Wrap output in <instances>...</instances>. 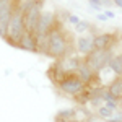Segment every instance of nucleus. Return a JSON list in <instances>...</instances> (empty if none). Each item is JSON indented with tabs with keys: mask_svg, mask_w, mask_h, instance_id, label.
I'll list each match as a JSON object with an SVG mask.
<instances>
[{
	"mask_svg": "<svg viewBox=\"0 0 122 122\" xmlns=\"http://www.w3.org/2000/svg\"><path fill=\"white\" fill-rule=\"evenodd\" d=\"M73 51H75V39L62 26L52 31L46 38H38V52L54 60H62L65 57H70Z\"/></svg>",
	"mask_w": 122,
	"mask_h": 122,
	"instance_id": "nucleus-1",
	"label": "nucleus"
},
{
	"mask_svg": "<svg viewBox=\"0 0 122 122\" xmlns=\"http://www.w3.org/2000/svg\"><path fill=\"white\" fill-rule=\"evenodd\" d=\"M20 3L21 2H18L13 8V13H11V18H10V23H8V29H7V36H5V41L13 47H18L20 41H21L25 31H26L25 21H23V11L20 8Z\"/></svg>",
	"mask_w": 122,
	"mask_h": 122,
	"instance_id": "nucleus-2",
	"label": "nucleus"
},
{
	"mask_svg": "<svg viewBox=\"0 0 122 122\" xmlns=\"http://www.w3.org/2000/svg\"><path fill=\"white\" fill-rule=\"evenodd\" d=\"M112 57H114L112 49H109V51L94 49L93 52H90L88 56L83 57V60H85V64L90 67L93 72L101 73L104 68H107V65H109V62H111V59H112Z\"/></svg>",
	"mask_w": 122,
	"mask_h": 122,
	"instance_id": "nucleus-3",
	"label": "nucleus"
},
{
	"mask_svg": "<svg viewBox=\"0 0 122 122\" xmlns=\"http://www.w3.org/2000/svg\"><path fill=\"white\" fill-rule=\"evenodd\" d=\"M57 28H60L57 13L56 11H51V10H44L38 21V25H36L34 34H36V38H46L52 31H56Z\"/></svg>",
	"mask_w": 122,
	"mask_h": 122,
	"instance_id": "nucleus-4",
	"label": "nucleus"
},
{
	"mask_svg": "<svg viewBox=\"0 0 122 122\" xmlns=\"http://www.w3.org/2000/svg\"><path fill=\"white\" fill-rule=\"evenodd\" d=\"M62 93L68 94V96H72V98H75L78 93H81L85 88H86V85L78 78L76 73H67L64 78H62V81L59 83L57 86Z\"/></svg>",
	"mask_w": 122,
	"mask_h": 122,
	"instance_id": "nucleus-5",
	"label": "nucleus"
},
{
	"mask_svg": "<svg viewBox=\"0 0 122 122\" xmlns=\"http://www.w3.org/2000/svg\"><path fill=\"white\" fill-rule=\"evenodd\" d=\"M117 33H99L93 36V44L94 49H101V51H109L117 44Z\"/></svg>",
	"mask_w": 122,
	"mask_h": 122,
	"instance_id": "nucleus-6",
	"label": "nucleus"
},
{
	"mask_svg": "<svg viewBox=\"0 0 122 122\" xmlns=\"http://www.w3.org/2000/svg\"><path fill=\"white\" fill-rule=\"evenodd\" d=\"M75 51L81 56H88L90 52L94 51V44H93V36L90 34H83L75 41Z\"/></svg>",
	"mask_w": 122,
	"mask_h": 122,
	"instance_id": "nucleus-7",
	"label": "nucleus"
},
{
	"mask_svg": "<svg viewBox=\"0 0 122 122\" xmlns=\"http://www.w3.org/2000/svg\"><path fill=\"white\" fill-rule=\"evenodd\" d=\"M18 47L21 51H26V52H38V38H36V34L31 33V31H25Z\"/></svg>",
	"mask_w": 122,
	"mask_h": 122,
	"instance_id": "nucleus-8",
	"label": "nucleus"
},
{
	"mask_svg": "<svg viewBox=\"0 0 122 122\" xmlns=\"http://www.w3.org/2000/svg\"><path fill=\"white\" fill-rule=\"evenodd\" d=\"M65 75H67V72H65V68L62 67L60 60H56L52 65L49 67V70H47V76H49V80L56 85V86H59V83L62 81V78H64Z\"/></svg>",
	"mask_w": 122,
	"mask_h": 122,
	"instance_id": "nucleus-9",
	"label": "nucleus"
},
{
	"mask_svg": "<svg viewBox=\"0 0 122 122\" xmlns=\"http://www.w3.org/2000/svg\"><path fill=\"white\" fill-rule=\"evenodd\" d=\"M106 88H107V91L119 101V99L122 98V76H116V78H112Z\"/></svg>",
	"mask_w": 122,
	"mask_h": 122,
	"instance_id": "nucleus-10",
	"label": "nucleus"
},
{
	"mask_svg": "<svg viewBox=\"0 0 122 122\" xmlns=\"http://www.w3.org/2000/svg\"><path fill=\"white\" fill-rule=\"evenodd\" d=\"M107 68H109L116 76H122V54L114 56L112 59H111V62H109Z\"/></svg>",
	"mask_w": 122,
	"mask_h": 122,
	"instance_id": "nucleus-11",
	"label": "nucleus"
},
{
	"mask_svg": "<svg viewBox=\"0 0 122 122\" xmlns=\"http://www.w3.org/2000/svg\"><path fill=\"white\" fill-rule=\"evenodd\" d=\"M72 119H76L75 107H65V109H60L56 114V121H72Z\"/></svg>",
	"mask_w": 122,
	"mask_h": 122,
	"instance_id": "nucleus-12",
	"label": "nucleus"
},
{
	"mask_svg": "<svg viewBox=\"0 0 122 122\" xmlns=\"http://www.w3.org/2000/svg\"><path fill=\"white\" fill-rule=\"evenodd\" d=\"M73 99H75L80 106H86V104H90V99H91V88H90V86H86L81 93L76 94Z\"/></svg>",
	"mask_w": 122,
	"mask_h": 122,
	"instance_id": "nucleus-13",
	"label": "nucleus"
},
{
	"mask_svg": "<svg viewBox=\"0 0 122 122\" xmlns=\"http://www.w3.org/2000/svg\"><path fill=\"white\" fill-rule=\"evenodd\" d=\"M91 29V23L90 21H85V20H81L78 25H75V33L76 34H85V33H88Z\"/></svg>",
	"mask_w": 122,
	"mask_h": 122,
	"instance_id": "nucleus-14",
	"label": "nucleus"
},
{
	"mask_svg": "<svg viewBox=\"0 0 122 122\" xmlns=\"http://www.w3.org/2000/svg\"><path fill=\"white\" fill-rule=\"evenodd\" d=\"M96 114H98V116H99L101 119H104V121H107V119H109V117H111V116H112L114 112L111 111V109H107L106 106H103V104H101V106H99V107L96 109Z\"/></svg>",
	"mask_w": 122,
	"mask_h": 122,
	"instance_id": "nucleus-15",
	"label": "nucleus"
},
{
	"mask_svg": "<svg viewBox=\"0 0 122 122\" xmlns=\"http://www.w3.org/2000/svg\"><path fill=\"white\" fill-rule=\"evenodd\" d=\"M106 122H122V111H121V109H117V111H116V112H114Z\"/></svg>",
	"mask_w": 122,
	"mask_h": 122,
	"instance_id": "nucleus-16",
	"label": "nucleus"
},
{
	"mask_svg": "<svg viewBox=\"0 0 122 122\" xmlns=\"http://www.w3.org/2000/svg\"><path fill=\"white\" fill-rule=\"evenodd\" d=\"M67 16H68V18H67V21H68L70 25H73V26H75V25H78V23L81 21V18H80L78 15H67Z\"/></svg>",
	"mask_w": 122,
	"mask_h": 122,
	"instance_id": "nucleus-17",
	"label": "nucleus"
},
{
	"mask_svg": "<svg viewBox=\"0 0 122 122\" xmlns=\"http://www.w3.org/2000/svg\"><path fill=\"white\" fill-rule=\"evenodd\" d=\"M88 3H90V7L96 11H101L103 7H101V3H99V0H88Z\"/></svg>",
	"mask_w": 122,
	"mask_h": 122,
	"instance_id": "nucleus-18",
	"label": "nucleus"
},
{
	"mask_svg": "<svg viewBox=\"0 0 122 122\" xmlns=\"http://www.w3.org/2000/svg\"><path fill=\"white\" fill-rule=\"evenodd\" d=\"M99 3H101V7L104 10H109V7H114L112 0H99Z\"/></svg>",
	"mask_w": 122,
	"mask_h": 122,
	"instance_id": "nucleus-19",
	"label": "nucleus"
},
{
	"mask_svg": "<svg viewBox=\"0 0 122 122\" xmlns=\"http://www.w3.org/2000/svg\"><path fill=\"white\" fill-rule=\"evenodd\" d=\"M103 15H104V16H106L107 20H109V18H114V16H116V15H114V11H111V10H104Z\"/></svg>",
	"mask_w": 122,
	"mask_h": 122,
	"instance_id": "nucleus-20",
	"label": "nucleus"
},
{
	"mask_svg": "<svg viewBox=\"0 0 122 122\" xmlns=\"http://www.w3.org/2000/svg\"><path fill=\"white\" fill-rule=\"evenodd\" d=\"M114 7H119V8H122V0H112Z\"/></svg>",
	"mask_w": 122,
	"mask_h": 122,
	"instance_id": "nucleus-21",
	"label": "nucleus"
},
{
	"mask_svg": "<svg viewBox=\"0 0 122 122\" xmlns=\"http://www.w3.org/2000/svg\"><path fill=\"white\" fill-rule=\"evenodd\" d=\"M96 18L99 20V21H106V20H107V18H106V16L103 15V13H98V16H96Z\"/></svg>",
	"mask_w": 122,
	"mask_h": 122,
	"instance_id": "nucleus-22",
	"label": "nucleus"
},
{
	"mask_svg": "<svg viewBox=\"0 0 122 122\" xmlns=\"http://www.w3.org/2000/svg\"><path fill=\"white\" fill-rule=\"evenodd\" d=\"M56 122H83V121H78V119H72V121H56Z\"/></svg>",
	"mask_w": 122,
	"mask_h": 122,
	"instance_id": "nucleus-23",
	"label": "nucleus"
},
{
	"mask_svg": "<svg viewBox=\"0 0 122 122\" xmlns=\"http://www.w3.org/2000/svg\"><path fill=\"white\" fill-rule=\"evenodd\" d=\"M117 103H119V109H121V111H122V98H121V99H119V101H117Z\"/></svg>",
	"mask_w": 122,
	"mask_h": 122,
	"instance_id": "nucleus-24",
	"label": "nucleus"
}]
</instances>
